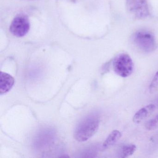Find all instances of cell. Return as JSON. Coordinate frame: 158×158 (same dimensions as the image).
I'll use <instances>...</instances> for the list:
<instances>
[{
	"instance_id": "cell-1",
	"label": "cell",
	"mask_w": 158,
	"mask_h": 158,
	"mask_svg": "<svg viewBox=\"0 0 158 158\" xmlns=\"http://www.w3.org/2000/svg\"><path fill=\"white\" fill-rule=\"evenodd\" d=\"M99 117L96 114H90L84 117L75 128L74 137L77 141L84 142L97 132L99 126Z\"/></svg>"
},
{
	"instance_id": "cell-2",
	"label": "cell",
	"mask_w": 158,
	"mask_h": 158,
	"mask_svg": "<svg viewBox=\"0 0 158 158\" xmlns=\"http://www.w3.org/2000/svg\"><path fill=\"white\" fill-rule=\"evenodd\" d=\"M113 67L116 74L121 77H127L133 73L134 64L132 59L128 54L122 53L114 58Z\"/></svg>"
},
{
	"instance_id": "cell-3",
	"label": "cell",
	"mask_w": 158,
	"mask_h": 158,
	"mask_svg": "<svg viewBox=\"0 0 158 158\" xmlns=\"http://www.w3.org/2000/svg\"><path fill=\"white\" fill-rule=\"evenodd\" d=\"M133 40L137 47L145 52H151L156 47L155 38L148 31L145 30L138 31L134 35Z\"/></svg>"
},
{
	"instance_id": "cell-4",
	"label": "cell",
	"mask_w": 158,
	"mask_h": 158,
	"mask_svg": "<svg viewBox=\"0 0 158 158\" xmlns=\"http://www.w3.org/2000/svg\"><path fill=\"white\" fill-rule=\"evenodd\" d=\"M30 27L28 17L23 15H19L13 20L10 30L14 35L17 37H22L28 33Z\"/></svg>"
},
{
	"instance_id": "cell-5",
	"label": "cell",
	"mask_w": 158,
	"mask_h": 158,
	"mask_svg": "<svg viewBox=\"0 0 158 158\" xmlns=\"http://www.w3.org/2000/svg\"><path fill=\"white\" fill-rule=\"evenodd\" d=\"M127 5L128 11L138 19L145 18L148 15L147 0H127Z\"/></svg>"
},
{
	"instance_id": "cell-6",
	"label": "cell",
	"mask_w": 158,
	"mask_h": 158,
	"mask_svg": "<svg viewBox=\"0 0 158 158\" xmlns=\"http://www.w3.org/2000/svg\"><path fill=\"white\" fill-rule=\"evenodd\" d=\"M15 84V79L11 75L1 72L0 73V95L9 92Z\"/></svg>"
},
{
	"instance_id": "cell-7",
	"label": "cell",
	"mask_w": 158,
	"mask_h": 158,
	"mask_svg": "<svg viewBox=\"0 0 158 158\" xmlns=\"http://www.w3.org/2000/svg\"><path fill=\"white\" fill-rule=\"evenodd\" d=\"M156 109L153 104H150L139 109L133 116V121L135 123L139 124L147 119Z\"/></svg>"
},
{
	"instance_id": "cell-8",
	"label": "cell",
	"mask_w": 158,
	"mask_h": 158,
	"mask_svg": "<svg viewBox=\"0 0 158 158\" xmlns=\"http://www.w3.org/2000/svg\"><path fill=\"white\" fill-rule=\"evenodd\" d=\"M122 136V134L117 130H114L109 135L102 144V148L106 149L114 145Z\"/></svg>"
},
{
	"instance_id": "cell-9",
	"label": "cell",
	"mask_w": 158,
	"mask_h": 158,
	"mask_svg": "<svg viewBox=\"0 0 158 158\" xmlns=\"http://www.w3.org/2000/svg\"><path fill=\"white\" fill-rule=\"evenodd\" d=\"M136 150V147L134 144H129L124 146L122 148V158H127L133 155Z\"/></svg>"
},
{
	"instance_id": "cell-10",
	"label": "cell",
	"mask_w": 158,
	"mask_h": 158,
	"mask_svg": "<svg viewBox=\"0 0 158 158\" xmlns=\"http://www.w3.org/2000/svg\"><path fill=\"white\" fill-rule=\"evenodd\" d=\"M145 127L148 130H153L158 127V114L155 117L148 121L145 125Z\"/></svg>"
},
{
	"instance_id": "cell-11",
	"label": "cell",
	"mask_w": 158,
	"mask_h": 158,
	"mask_svg": "<svg viewBox=\"0 0 158 158\" xmlns=\"http://www.w3.org/2000/svg\"><path fill=\"white\" fill-rule=\"evenodd\" d=\"M158 88V71L152 78L149 85V90L151 93L154 92Z\"/></svg>"
},
{
	"instance_id": "cell-12",
	"label": "cell",
	"mask_w": 158,
	"mask_h": 158,
	"mask_svg": "<svg viewBox=\"0 0 158 158\" xmlns=\"http://www.w3.org/2000/svg\"><path fill=\"white\" fill-rule=\"evenodd\" d=\"M71 2H75L77 0H70Z\"/></svg>"
}]
</instances>
